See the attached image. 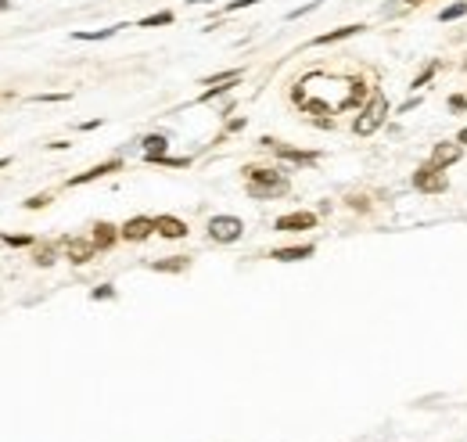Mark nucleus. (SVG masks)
<instances>
[{"mask_svg": "<svg viewBox=\"0 0 467 442\" xmlns=\"http://www.w3.org/2000/svg\"><path fill=\"white\" fill-rule=\"evenodd\" d=\"M245 187L252 198H277V195H287V180L281 177L277 169H263V166H248L245 169Z\"/></svg>", "mask_w": 467, "mask_h": 442, "instance_id": "nucleus-1", "label": "nucleus"}, {"mask_svg": "<svg viewBox=\"0 0 467 442\" xmlns=\"http://www.w3.org/2000/svg\"><path fill=\"white\" fill-rule=\"evenodd\" d=\"M384 119H389V98H384L381 90H374V93H370V101L360 108L356 122H352V133H356V137H370L374 130H381Z\"/></svg>", "mask_w": 467, "mask_h": 442, "instance_id": "nucleus-2", "label": "nucleus"}, {"mask_svg": "<svg viewBox=\"0 0 467 442\" xmlns=\"http://www.w3.org/2000/svg\"><path fill=\"white\" fill-rule=\"evenodd\" d=\"M241 234H245V223H241L237 216H213L208 219V238L219 241V245L241 241Z\"/></svg>", "mask_w": 467, "mask_h": 442, "instance_id": "nucleus-3", "label": "nucleus"}, {"mask_svg": "<svg viewBox=\"0 0 467 442\" xmlns=\"http://www.w3.org/2000/svg\"><path fill=\"white\" fill-rule=\"evenodd\" d=\"M413 187H417L421 195H442L446 187H449V180H446V173H442V169H435V166H428V162H424L421 169L413 173Z\"/></svg>", "mask_w": 467, "mask_h": 442, "instance_id": "nucleus-4", "label": "nucleus"}, {"mask_svg": "<svg viewBox=\"0 0 467 442\" xmlns=\"http://www.w3.org/2000/svg\"><path fill=\"white\" fill-rule=\"evenodd\" d=\"M61 248H65V259L76 263V266H83V263H90L94 256H98L94 238H65V241H61Z\"/></svg>", "mask_w": 467, "mask_h": 442, "instance_id": "nucleus-5", "label": "nucleus"}, {"mask_svg": "<svg viewBox=\"0 0 467 442\" xmlns=\"http://www.w3.org/2000/svg\"><path fill=\"white\" fill-rule=\"evenodd\" d=\"M460 155H464V144H449V140H442V144H435L431 148V159H428V166H435V169H449V166H457L460 162Z\"/></svg>", "mask_w": 467, "mask_h": 442, "instance_id": "nucleus-6", "label": "nucleus"}, {"mask_svg": "<svg viewBox=\"0 0 467 442\" xmlns=\"http://www.w3.org/2000/svg\"><path fill=\"white\" fill-rule=\"evenodd\" d=\"M119 234L126 241H148L155 234V219L151 216H133V219H126V223L119 227Z\"/></svg>", "mask_w": 467, "mask_h": 442, "instance_id": "nucleus-7", "label": "nucleus"}, {"mask_svg": "<svg viewBox=\"0 0 467 442\" xmlns=\"http://www.w3.org/2000/svg\"><path fill=\"white\" fill-rule=\"evenodd\" d=\"M313 227H316V216H313V212H287V216H281L277 223H273V230H281V234L313 230Z\"/></svg>", "mask_w": 467, "mask_h": 442, "instance_id": "nucleus-8", "label": "nucleus"}, {"mask_svg": "<svg viewBox=\"0 0 467 442\" xmlns=\"http://www.w3.org/2000/svg\"><path fill=\"white\" fill-rule=\"evenodd\" d=\"M259 144H266L270 151H277L281 159H287V162H298V166L316 162V151H298V148H287V144H281V140H270V137H263Z\"/></svg>", "mask_w": 467, "mask_h": 442, "instance_id": "nucleus-9", "label": "nucleus"}, {"mask_svg": "<svg viewBox=\"0 0 467 442\" xmlns=\"http://www.w3.org/2000/svg\"><path fill=\"white\" fill-rule=\"evenodd\" d=\"M155 234H162L169 241H180V238H187V223L180 216H155Z\"/></svg>", "mask_w": 467, "mask_h": 442, "instance_id": "nucleus-10", "label": "nucleus"}, {"mask_svg": "<svg viewBox=\"0 0 467 442\" xmlns=\"http://www.w3.org/2000/svg\"><path fill=\"white\" fill-rule=\"evenodd\" d=\"M119 169H122V159H108V162H101V166H94V169H87V173H79V177H72L69 187L90 184V180H101V177H108V173H119Z\"/></svg>", "mask_w": 467, "mask_h": 442, "instance_id": "nucleus-11", "label": "nucleus"}, {"mask_svg": "<svg viewBox=\"0 0 467 442\" xmlns=\"http://www.w3.org/2000/svg\"><path fill=\"white\" fill-rule=\"evenodd\" d=\"M313 256V245H292V248H273L270 259L277 263H298V259H309Z\"/></svg>", "mask_w": 467, "mask_h": 442, "instance_id": "nucleus-12", "label": "nucleus"}, {"mask_svg": "<svg viewBox=\"0 0 467 442\" xmlns=\"http://www.w3.org/2000/svg\"><path fill=\"white\" fill-rule=\"evenodd\" d=\"M90 238H94V245H98V252H101V248H111V245H116L122 234H119V227H111V223H94V234H90Z\"/></svg>", "mask_w": 467, "mask_h": 442, "instance_id": "nucleus-13", "label": "nucleus"}, {"mask_svg": "<svg viewBox=\"0 0 467 442\" xmlns=\"http://www.w3.org/2000/svg\"><path fill=\"white\" fill-rule=\"evenodd\" d=\"M367 25H342V29H331V33H320L316 40H313V47H327V43H338V40H345V36H356V33H363Z\"/></svg>", "mask_w": 467, "mask_h": 442, "instance_id": "nucleus-14", "label": "nucleus"}, {"mask_svg": "<svg viewBox=\"0 0 467 442\" xmlns=\"http://www.w3.org/2000/svg\"><path fill=\"white\" fill-rule=\"evenodd\" d=\"M148 266H151V270H158V274H184L187 266H191V259L187 256H169V259H155Z\"/></svg>", "mask_w": 467, "mask_h": 442, "instance_id": "nucleus-15", "label": "nucleus"}, {"mask_svg": "<svg viewBox=\"0 0 467 442\" xmlns=\"http://www.w3.org/2000/svg\"><path fill=\"white\" fill-rule=\"evenodd\" d=\"M166 148H169L166 133H151V137H144V159H158V155H166Z\"/></svg>", "mask_w": 467, "mask_h": 442, "instance_id": "nucleus-16", "label": "nucleus"}, {"mask_svg": "<svg viewBox=\"0 0 467 442\" xmlns=\"http://www.w3.org/2000/svg\"><path fill=\"white\" fill-rule=\"evenodd\" d=\"M464 14H467V0H457V4H446L439 11V22H457V19H464Z\"/></svg>", "mask_w": 467, "mask_h": 442, "instance_id": "nucleus-17", "label": "nucleus"}, {"mask_svg": "<svg viewBox=\"0 0 467 442\" xmlns=\"http://www.w3.org/2000/svg\"><path fill=\"white\" fill-rule=\"evenodd\" d=\"M140 29H155V25H173V11H158V14H148V19L137 22Z\"/></svg>", "mask_w": 467, "mask_h": 442, "instance_id": "nucleus-18", "label": "nucleus"}, {"mask_svg": "<svg viewBox=\"0 0 467 442\" xmlns=\"http://www.w3.org/2000/svg\"><path fill=\"white\" fill-rule=\"evenodd\" d=\"M122 25H111V29H98V33H72L76 40H108V36H116Z\"/></svg>", "mask_w": 467, "mask_h": 442, "instance_id": "nucleus-19", "label": "nucleus"}, {"mask_svg": "<svg viewBox=\"0 0 467 442\" xmlns=\"http://www.w3.org/2000/svg\"><path fill=\"white\" fill-rule=\"evenodd\" d=\"M33 259H36L40 266H51V263H54V248H51V245H36Z\"/></svg>", "mask_w": 467, "mask_h": 442, "instance_id": "nucleus-20", "label": "nucleus"}, {"mask_svg": "<svg viewBox=\"0 0 467 442\" xmlns=\"http://www.w3.org/2000/svg\"><path fill=\"white\" fill-rule=\"evenodd\" d=\"M435 69H439V61H431V65H428V69H424L421 76H417V80H413L410 87H413V90H421V87H424V83L431 80V76H435Z\"/></svg>", "mask_w": 467, "mask_h": 442, "instance_id": "nucleus-21", "label": "nucleus"}, {"mask_svg": "<svg viewBox=\"0 0 467 442\" xmlns=\"http://www.w3.org/2000/svg\"><path fill=\"white\" fill-rule=\"evenodd\" d=\"M90 298H94V302H98V298H116V288H111V284H101V288L90 291Z\"/></svg>", "mask_w": 467, "mask_h": 442, "instance_id": "nucleus-22", "label": "nucleus"}, {"mask_svg": "<svg viewBox=\"0 0 467 442\" xmlns=\"http://www.w3.org/2000/svg\"><path fill=\"white\" fill-rule=\"evenodd\" d=\"M252 4H263V0H230V4L223 8V11L230 14V11H241V8H252Z\"/></svg>", "mask_w": 467, "mask_h": 442, "instance_id": "nucleus-23", "label": "nucleus"}, {"mask_svg": "<svg viewBox=\"0 0 467 442\" xmlns=\"http://www.w3.org/2000/svg\"><path fill=\"white\" fill-rule=\"evenodd\" d=\"M43 205H51V195H36L25 201V209H43Z\"/></svg>", "mask_w": 467, "mask_h": 442, "instance_id": "nucleus-24", "label": "nucleus"}, {"mask_svg": "<svg viewBox=\"0 0 467 442\" xmlns=\"http://www.w3.org/2000/svg\"><path fill=\"white\" fill-rule=\"evenodd\" d=\"M449 108H453V112H467V98L464 93H453V98H449Z\"/></svg>", "mask_w": 467, "mask_h": 442, "instance_id": "nucleus-25", "label": "nucleus"}, {"mask_svg": "<svg viewBox=\"0 0 467 442\" xmlns=\"http://www.w3.org/2000/svg\"><path fill=\"white\" fill-rule=\"evenodd\" d=\"M316 8H320V0H313V4H305V8H295L287 19H302V14H309V11H316Z\"/></svg>", "mask_w": 467, "mask_h": 442, "instance_id": "nucleus-26", "label": "nucleus"}, {"mask_svg": "<svg viewBox=\"0 0 467 442\" xmlns=\"http://www.w3.org/2000/svg\"><path fill=\"white\" fill-rule=\"evenodd\" d=\"M4 241H8V245H29V241H33V238H25V234H19V238H11V234H8Z\"/></svg>", "mask_w": 467, "mask_h": 442, "instance_id": "nucleus-27", "label": "nucleus"}, {"mask_svg": "<svg viewBox=\"0 0 467 442\" xmlns=\"http://www.w3.org/2000/svg\"><path fill=\"white\" fill-rule=\"evenodd\" d=\"M453 140H457V144H464V148H467V126H464V130H460V133H457Z\"/></svg>", "mask_w": 467, "mask_h": 442, "instance_id": "nucleus-28", "label": "nucleus"}, {"mask_svg": "<svg viewBox=\"0 0 467 442\" xmlns=\"http://www.w3.org/2000/svg\"><path fill=\"white\" fill-rule=\"evenodd\" d=\"M402 4H406V8H417V4H424V0H402Z\"/></svg>", "mask_w": 467, "mask_h": 442, "instance_id": "nucleus-29", "label": "nucleus"}]
</instances>
